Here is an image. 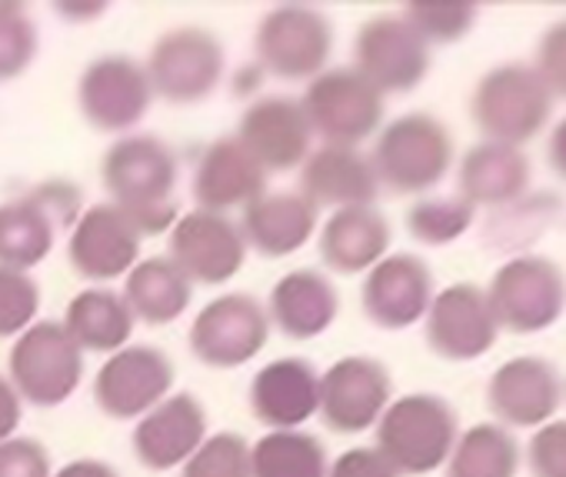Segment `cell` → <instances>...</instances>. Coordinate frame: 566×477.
Instances as JSON below:
<instances>
[{
    "label": "cell",
    "mask_w": 566,
    "mask_h": 477,
    "mask_svg": "<svg viewBox=\"0 0 566 477\" xmlns=\"http://www.w3.org/2000/svg\"><path fill=\"white\" fill-rule=\"evenodd\" d=\"M321 210L301 190H270L243 207V241L263 258H291L317 234Z\"/></svg>",
    "instance_id": "25"
},
{
    "label": "cell",
    "mask_w": 566,
    "mask_h": 477,
    "mask_svg": "<svg viewBox=\"0 0 566 477\" xmlns=\"http://www.w3.org/2000/svg\"><path fill=\"white\" fill-rule=\"evenodd\" d=\"M546 160H549L553 174L566 180V117H563V121L553 127V134H549V144H546Z\"/></svg>",
    "instance_id": "45"
},
{
    "label": "cell",
    "mask_w": 566,
    "mask_h": 477,
    "mask_svg": "<svg viewBox=\"0 0 566 477\" xmlns=\"http://www.w3.org/2000/svg\"><path fill=\"white\" fill-rule=\"evenodd\" d=\"M377 180L394 194H423L437 187L453 164V137L430 114H403L390 121L370 154Z\"/></svg>",
    "instance_id": "4"
},
{
    "label": "cell",
    "mask_w": 566,
    "mask_h": 477,
    "mask_svg": "<svg viewBox=\"0 0 566 477\" xmlns=\"http://www.w3.org/2000/svg\"><path fill=\"white\" fill-rule=\"evenodd\" d=\"M520 464V444L500 424L470 427L450 450L447 477H513Z\"/></svg>",
    "instance_id": "33"
},
{
    "label": "cell",
    "mask_w": 566,
    "mask_h": 477,
    "mask_svg": "<svg viewBox=\"0 0 566 477\" xmlns=\"http://www.w3.org/2000/svg\"><path fill=\"white\" fill-rule=\"evenodd\" d=\"M270 341L266 308L250 294H220L190 324V351L200 364L230 371L250 364Z\"/></svg>",
    "instance_id": "11"
},
{
    "label": "cell",
    "mask_w": 566,
    "mask_h": 477,
    "mask_svg": "<svg viewBox=\"0 0 566 477\" xmlns=\"http://www.w3.org/2000/svg\"><path fill=\"white\" fill-rule=\"evenodd\" d=\"M233 137L250 151V157L266 174H280V170H294L307 160L314 131L297 97L276 94V97L253 101L240 114Z\"/></svg>",
    "instance_id": "18"
},
{
    "label": "cell",
    "mask_w": 566,
    "mask_h": 477,
    "mask_svg": "<svg viewBox=\"0 0 566 477\" xmlns=\"http://www.w3.org/2000/svg\"><path fill=\"white\" fill-rule=\"evenodd\" d=\"M154 87L147 68L127 54H104L91 61L77 81V104L94 131L120 134L144 121Z\"/></svg>",
    "instance_id": "13"
},
{
    "label": "cell",
    "mask_w": 566,
    "mask_h": 477,
    "mask_svg": "<svg viewBox=\"0 0 566 477\" xmlns=\"http://www.w3.org/2000/svg\"><path fill=\"white\" fill-rule=\"evenodd\" d=\"M559 377L539 357H513L486 384V404L496 421L513 427H536L559 407Z\"/></svg>",
    "instance_id": "26"
},
{
    "label": "cell",
    "mask_w": 566,
    "mask_h": 477,
    "mask_svg": "<svg viewBox=\"0 0 566 477\" xmlns=\"http://www.w3.org/2000/svg\"><path fill=\"white\" fill-rule=\"evenodd\" d=\"M337 311L340 294L334 281L314 268H297L273 284L266 318L291 341H311L337 321Z\"/></svg>",
    "instance_id": "27"
},
{
    "label": "cell",
    "mask_w": 566,
    "mask_h": 477,
    "mask_svg": "<svg viewBox=\"0 0 566 477\" xmlns=\"http://www.w3.org/2000/svg\"><path fill=\"white\" fill-rule=\"evenodd\" d=\"M357 74L380 94H407L430 71V44L403 18H370L354 41Z\"/></svg>",
    "instance_id": "16"
},
{
    "label": "cell",
    "mask_w": 566,
    "mask_h": 477,
    "mask_svg": "<svg viewBox=\"0 0 566 477\" xmlns=\"http://www.w3.org/2000/svg\"><path fill=\"white\" fill-rule=\"evenodd\" d=\"M124 301L134 321L164 328L174 324L180 314H187L193 301V284L170 258L157 255L130 268V274L124 278Z\"/></svg>",
    "instance_id": "31"
},
{
    "label": "cell",
    "mask_w": 566,
    "mask_h": 477,
    "mask_svg": "<svg viewBox=\"0 0 566 477\" xmlns=\"http://www.w3.org/2000/svg\"><path fill=\"white\" fill-rule=\"evenodd\" d=\"M476 4L467 0H417L403 8V21L427 44H453L476 24Z\"/></svg>",
    "instance_id": "35"
},
{
    "label": "cell",
    "mask_w": 566,
    "mask_h": 477,
    "mask_svg": "<svg viewBox=\"0 0 566 477\" xmlns=\"http://www.w3.org/2000/svg\"><path fill=\"white\" fill-rule=\"evenodd\" d=\"M144 68L154 94L167 104H200L223 77V48L213 31L184 24L157 38Z\"/></svg>",
    "instance_id": "9"
},
{
    "label": "cell",
    "mask_w": 566,
    "mask_h": 477,
    "mask_svg": "<svg viewBox=\"0 0 566 477\" xmlns=\"http://www.w3.org/2000/svg\"><path fill=\"white\" fill-rule=\"evenodd\" d=\"M301 194L321 207H370L380 194L377 170L357 147L324 144L301 164Z\"/></svg>",
    "instance_id": "24"
},
{
    "label": "cell",
    "mask_w": 566,
    "mask_h": 477,
    "mask_svg": "<svg viewBox=\"0 0 566 477\" xmlns=\"http://www.w3.org/2000/svg\"><path fill=\"white\" fill-rule=\"evenodd\" d=\"M530 180V160L520 147L510 144H493L483 141L476 147H470L460 160V174H457V187L460 197L476 207H503L513 204Z\"/></svg>",
    "instance_id": "29"
},
{
    "label": "cell",
    "mask_w": 566,
    "mask_h": 477,
    "mask_svg": "<svg viewBox=\"0 0 566 477\" xmlns=\"http://www.w3.org/2000/svg\"><path fill=\"white\" fill-rule=\"evenodd\" d=\"M41 311V288L31 274L0 268V341L21 338Z\"/></svg>",
    "instance_id": "38"
},
{
    "label": "cell",
    "mask_w": 566,
    "mask_h": 477,
    "mask_svg": "<svg viewBox=\"0 0 566 477\" xmlns=\"http://www.w3.org/2000/svg\"><path fill=\"white\" fill-rule=\"evenodd\" d=\"M38 58V24L24 4L0 0V84L21 77Z\"/></svg>",
    "instance_id": "36"
},
{
    "label": "cell",
    "mask_w": 566,
    "mask_h": 477,
    "mask_svg": "<svg viewBox=\"0 0 566 477\" xmlns=\"http://www.w3.org/2000/svg\"><path fill=\"white\" fill-rule=\"evenodd\" d=\"M207 437V411L193 394H170L134 427V454L150 470L184 467Z\"/></svg>",
    "instance_id": "22"
},
{
    "label": "cell",
    "mask_w": 566,
    "mask_h": 477,
    "mask_svg": "<svg viewBox=\"0 0 566 477\" xmlns=\"http://www.w3.org/2000/svg\"><path fill=\"white\" fill-rule=\"evenodd\" d=\"M61 324L84 354H114L130 344L137 321L124 294L111 288H84L71 298Z\"/></svg>",
    "instance_id": "30"
},
{
    "label": "cell",
    "mask_w": 566,
    "mask_h": 477,
    "mask_svg": "<svg viewBox=\"0 0 566 477\" xmlns=\"http://www.w3.org/2000/svg\"><path fill=\"white\" fill-rule=\"evenodd\" d=\"M250 407L270 431H297L321 407V374L307 357H276L250 381Z\"/></svg>",
    "instance_id": "21"
},
{
    "label": "cell",
    "mask_w": 566,
    "mask_h": 477,
    "mask_svg": "<svg viewBox=\"0 0 566 477\" xmlns=\"http://www.w3.org/2000/svg\"><path fill=\"white\" fill-rule=\"evenodd\" d=\"M81 207V190L71 180H44L21 197L0 204V268L31 274L51 258L57 234L71 230Z\"/></svg>",
    "instance_id": "2"
},
{
    "label": "cell",
    "mask_w": 566,
    "mask_h": 477,
    "mask_svg": "<svg viewBox=\"0 0 566 477\" xmlns=\"http://www.w3.org/2000/svg\"><path fill=\"white\" fill-rule=\"evenodd\" d=\"M140 248H144V234L137 220L107 200L87 207L77 217V224L71 227L67 258L81 278L104 284V281L127 278L130 268L140 261Z\"/></svg>",
    "instance_id": "15"
},
{
    "label": "cell",
    "mask_w": 566,
    "mask_h": 477,
    "mask_svg": "<svg viewBox=\"0 0 566 477\" xmlns=\"http://www.w3.org/2000/svg\"><path fill=\"white\" fill-rule=\"evenodd\" d=\"M394 394L390 374L380 361L354 354L334 361L321 377L317 414L337 434H360L380 421Z\"/></svg>",
    "instance_id": "17"
},
{
    "label": "cell",
    "mask_w": 566,
    "mask_h": 477,
    "mask_svg": "<svg viewBox=\"0 0 566 477\" xmlns=\"http://www.w3.org/2000/svg\"><path fill=\"white\" fill-rule=\"evenodd\" d=\"M51 477H120L107 460H97V457H77L71 464H64L57 474Z\"/></svg>",
    "instance_id": "44"
},
{
    "label": "cell",
    "mask_w": 566,
    "mask_h": 477,
    "mask_svg": "<svg viewBox=\"0 0 566 477\" xmlns=\"http://www.w3.org/2000/svg\"><path fill=\"white\" fill-rule=\"evenodd\" d=\"M180 477H250V444L233 431L210 434L187 457Z\"/></svg>",
    "instance_id": "37"
},
{
    "label": "cell",
    "mask_w": 566,
    "mask_h": 477,
    "mask_svg": "<svg viewBox=\"0 0 566 477\" xmlns=\"http://www.w3.org/2000/svg\"><path fill=\"white\" fill-rule=\"evenodd\" d=\"M457 444V414L437 394H403L377 421V450L397 474L437 470Z\"/></svg>",
    "instance_id": "3"
},
{
    "label": "cell",
    "mask_w": 566,
    "mask_h": 477,
    "mask_svg": "<svg viewBox=\"0 0 566 477\" xmlns=\"http://www.w3.org/2000/svg\"><path fill=\"white\" fill-rule=\"evenodd\" d=\"M549 111L553 94L536 77V71L523 64H503L483 74L470 101L473 124L486 134V141L510 147L536 137L549 121Z\"/></svg>",
    "instance_id": "6"
},
{
    "label": "cell",
    "mask_w": 566,
    "mask_h": 477,
    "mask_svg": "<svg viewBox=\"0 0 566 477\" xmlns=\"http://www.w3.org/2000/svg\"><path fill=\"white\" fill-rule=\"evenodd\" d=\"M21 417H24V401L14 391V384L0 374V440L14 437V431L21 427Z\"/></svg>",
    "instance_id": "43"
},
{
    "label": "cell",
    "mask_w": 566,
    "mask_h": 477,
    "mask_svg": "<svg viewBox=\"0 0 566 477\" xmlns=\"http://www.w3.org/2000/svg\"><path fill=\"white\" fill-rule=\"evenodd\" d=\"M170 234V261L190 278V284L220 288L233 281L247 265V241L237 220L213 210H187Z\"/></svg>",
    "instance_id": "12"
},
{
    "label": "cell",
    "mask_w": 566,
    "mask_h": 477,
    "mask_svg": "<svg viewBox=\"0 0 566 477\" xmlns=\"http://www.w3.org/2000/svg\"><path fill=\"white\" fill-rule=\"evenodd\" d=\"M496 341V321L486 291L476 284L443 288L427 311V344L447 361L483 357Z\"/></svg>",
    "instance_id": "19"
},
{
    "label": "cell",
    "mask_w": 566,
    "mask_h": 477,
    "mask_svg": "<svg viewBox=\"0 0 566 477\" xmlns=\"http://www.w3.org/2000/svg\"><path fill=\"white\" fill-rule=\"evenodd\" d=\"M486 301L496 328L536 334L563 314L566 278L546 258H513L493 274Z\"/></svg>",
    "instance_id": "10"
},
{
    "label": "cell",
    "mask_w": 566,
    "mask_h": 477,
    "mask_svg": "<svg viewBox=\"0 0 566 477\" xmlns=\"http://www.w3.org/2000/svg\"><path fill=\"white\" fill-rule=\"evenodd\" d=\"M311 131L334 147H357L384 124V94L354 68H331L301 97Z\"/></svg>",
    "instance_id": "8"
},
{
    "label": "cell",
    "mask_w": 566,
    "mask_h": 477,
    "mask_svg": "<svg viewBox=\"0 0 566 477\" xmlns=\"http://www.w3.org/2000/svg\"><path fill=\"white\" fill-rule=\"evenodd\" d=\"M174 377H177L174 361L160 348L127 344L101 364L94 377V397L107 417L140 421L164 397H170Z\"/></svg>",
    "instance_id": "14"
},
{
    "label": "cell",
    "mask_w": 566,
    "mask_h": 477,
    "mask_svg": "<svg viewBox=\"0 0 566 477\" xmlns=\"http://www.w3.org/2000/svg\"><path fill=\"white\" fill-rule=\"evenodd\" d=\"M84 377V351L61 321H34L11 348L8 381L34 407L64 404Z\"/></svg>",
    "instance_id": "5"
},
{
    "label": "cell",
    "mask_w": 566,
    "mask_h": 477,
    "mask_svg": "<svg viewBox=\"0 0 566 477\" xmlns=\"http://www.w3.org/2000/svg\"><path fill=\"white\" fill-rule=\"evenodd\" d=\"M364 314L384 331H403L427 318L433 301V274L417 255H390L364 278Z\"/></svg>",
    "instance_id": "20"
},
{
    "label": "cell",
    "mask_w": 566,
    "mask_h": 477,
    "mask_svg": "<svg viewBox=\"0 0 566 477\" xmlns=\"http://www.w3.org/2000/svg\"><path fill=\"white\" fill-rule=\"evenodd\" d=\"M390 224L370 207H340L321 227V261L337 274H364L387 258Z\"/></svg>",
    "instance_id": "28"
},
{
    "label": "cell",
    "mask_w": 566,
    "mask_h": 477,
    "mask_svg": "<svg viewBox=\"0 0 566 477\" xmlns=\"http://www.w3.org/2000/svg\"><path fill=\"white\" fill-rule=\"evenodd\" d=\"M473 224V207L457 194V197H430L417 200L407 210V230L417 237L420 245L440 248L450 245Z\"/></svg>",
    "instance_id": "34"
},
{
    "label": "cell",
    "mask_w": 566,
    "mask_h": 477,
    "mask_svg": "<svg viewBox=\"0 0 566 477\" xmlns=\"http://www.w3.org/2000/svg\"><path fill=\"white\" fill-rule=\"evenodd\" d=\"M101 180L111 194V204L127 210L144 237L167 234L177 224V157L160 137L127 134L111 144L101 160Z\"/></svg>",
    "instance_id": "1"
},
{
    "label": "cell",
    "mask_w": 566,
    "mask_h": 477,
    "mask_svg": "<svg viewBox=\"0 0 566 477\" xmlns=\"http://www.w3.org/2000/svg\"><path fill=\"white\" fill-rule=\"evenodd\" d=\"M536 77L549 94L566 97V21L553 24L536 48Z\"/></svg>",
    "instance_id": "41"
},
{
    "label": "cell",
    "mask_w": 566,
    "mask_h": 477,
    "mask_svg": "<svg viewBox=\"0 0 566 477\" xmlns=\"http://www.w3.org/2000/svg\"><path fill=\"white\" fill-rule=\"evenodd\" d=\"M260 194H266V170L237 137H220L203 147L193 170V200L200 210H243Z\"/></svg>",
    "instance_id": "23"
},
{
    "label": "cell",
    "mask_w": 566,
    "mask_h": 477,
    "mask_svg": "<svg viewBox=\"0 0 566 477\" xmlns=\"http://www.w3.org/2000/svg\"><path fill=\"white\" fill-rule=\"evenodd\" d=\"M327 477H400V474L387 464V457L377 447H350L331 464Z\"/></svg>",
    "instance_id": "42"
},
{
    "label": "cell",
    "mask_w": 566,
    "mask_h": 477,
    "mask_svg": "<svg viewBox=\"0 0 566 477\" xmlns=\"http://www.w3.org/2000/svg\"><path fill=\"white\" fill-rule=\"evenodd\" d=\"M51 454L38 437L0 440V477H51Z\"/></svg>",
    "instance_id": "39"
},
{
    "label": "cell",
    "mask_w": 566,
    "mask_h": 477,
    "mask_svg": "<svg viewBox=\"0 0 566 477\" xmlns=\"http://www.w3.org/2000/svg\"><path fill=\"white\" fill-rule=\"evenodd\" d=\"M334 28L327 14L307 4H280L263 14L253 34L256 61L280 81H314L327 71Z\"/></svg>",
    "instance_id": "7"
},
{
    "label": "cell",
    "mask_w": 566,
    "mask_h": 477,
    "mask_svg": "<svg viewBox=\"0 0 566 477\" xmlns=\"http://www.w3.org/2000/svg\"><path fill=\"white\" fill-rule=\"evenodd\" d=\"M533 477H566V421L543 424L530 440Z\"/></svg>",
    "instance_id": "40"
},
{
    "label": "cell",
    "mask_w": 566,
    "mask_h": 477,
    "mask_svg": "<svg viewBox=\"0 0 566 477\" xmlns=\"http://www.w3.org/2000/svg\"><path fill=\"white\" fill-rule=\"evenodd\" d=\"M331 460L317 434L270 431L250 447V477H327Z\"/></svg>",
    "instance_id": "32"
}]
</instances>
